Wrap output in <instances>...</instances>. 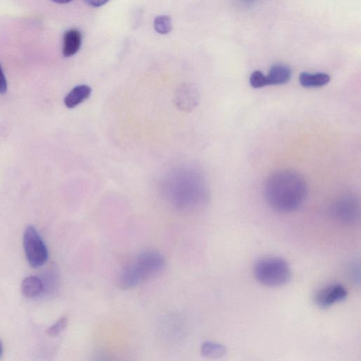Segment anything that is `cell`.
Returning a JSON list of instances; mask_svg holds the SVG:
<instances>
[{
    "mask_svg": "<svg viewBox=\"0 0 361 361\" xmlns=\"http://www.w3.org/2000/svg\"><path fill=\"white\" fill-rule=\"evenodd\" d=\"M264 196L269 206L276 211L291 212L303 204L307 196L306 183L297 172L279 170L267 179Z\"/></svg>",
    "mask_w": 361,
    "mask_h": 361,
    "instance_id": "6da1fadb",
    "label": "cell"
},
{
    "mask_svg": "<svg viewBox=\"0 0 361 361\" xmlns=\"http://www.w3.org/2000/svg\"><path fill=\"white\" fill-rule=\"evenodd\" d=\"M165 265V258L159 252L147 250L140 253L135 261L121 271L118 285L122 289L135 287L142 281L157 274Z\"/></svg>",
    "mask_w": 361,
    "mask_h": 361,
    "instance_id": "7a4b0ae2",
    "label": "cell"
},
{
    "mask_svg": "<svg viewBox=\"0 0 361 361\" xmlns=\"http://www.w3.org/2000/svg\"><path fill=\"white\" fill-rule=\"evenodd\" d=\"M256 279L268 287H280L288 283L291 278V269L282 258L268 257L259 259L254 266Z\"/></svg>",
    "mask_w": 361,
    "mask_h": 361,
    "instance_id": "3957f363",
    "label": "cell"
},
{
    "mask_svg": "<svg viewBox=\"0 0 361 361\" xmlns=\"http://www.w3.org/2000/svg\"><path fill=\"white\" fill-rule=\"evenodd\" d=\"M23 245L27 261L32 268L42 267L48 259V250L35 226L26 227L23 237Z\"/></svg>",
    "mask_w": 361,
    "mask_h": 361,
    "instance_id": "277c9868",
    "label": "cell"
},
{
    "mask_svg": "<svg viewBox=\"0 0 361 361\" xmlns=\"http://www.w3.org/2000/svg\"><path fill=\"white\" fill-rule=\"evenodd\" d=\"M331 212L338 222L345 225H353L360 219V202L353 195H343L333 204Z\"/></svg>",
    "mask_w": 361,
    "mask_h": 361,
    "instance_id": "5b68a950",
    "label": "cell"
},
{
    "mask_svg": "<svg viewBox=\"0 0 361 361\" xmlns=\"http://www.w3.org/2000/svg\"><path fill=\"white\" fill-rule=\"evenodd\" d=\"M347 295V290L343 285L332 283L318 290L314 295V301L319 307L326 309L343 301Z\"/></svg>",
    "mask_w": 361,
    "mask_h": 361,
    "instance_id": "8992f818",
    "label": "cell"
},
{
    "mask_svg": "<svg viewBox=\"0 0 361 361\" xmlns=\"http://www.w3.org/2000/svg\"><path fill=\"white\" fill-rule=\"evenodd\" d=\"M292 75L289 66L282 63L273 65L267 75L268 85H283L288 82Z\"/></svg>",
    "mask_w": 361,
    "mask_h": 361,
    "instance_id": "52a82bcc",
    "label": "cell"
},
{
    "mask_svg": "<svg viewBox=\"0 0 361 361\" xmlns=\"http://www.w3.org/2000/svg\"><path fill=\"white\" fill-rule=\"evenodd\" d=\"M82 42V35L77 29L67 30L63 35V55L70 57L78 52Z\"/></svg>",
    "mask_w": 361,
    "mask_h": 361,
    "instance_id": "ba28073f",
    "label": "cell"
},
{
    "mask_svg": "<svg viewBox=\"0 0 361 361\" xmlns=\"http://www.w3.org/2000/svg\"><path fill=\"white\" fill-rule=\"evenodd\" d=\"M91 92L92 90L88 85H77L65 97L64 104L68 108H74L85 100L87 99L90 97Z\"/></svg>",
    "mask_w": 361,
    "mask_h": 361,
    "instance_id": "9c48e42d",
    "label": "cell"
},
{
    "mask_svg": "<svg viewBox=\"0 0 361 361\" xmlns=\"http://www.w3.org/2000/svg\"><path fill=\"white\" fill-rule=\"evenodd\" d=\"M330 80V75L326 73H310L302 72L299 75L300 84L301 86L306 88L324 86Z\"/></svg>",
    "mask_w": 361,
    "mask_h": 361,
    "instance_id": "30bf717a",
    "label": "cell"
},
{
    "mask_svg": "<svg viewBox=\"0 0 361 361\" xmlns=\"http://www.w3.org/2000/svg\"><path fill=\"white\" fill-rule=\"evenodd\" d=\"M44 290L43 283L36 276L25 278L21 283L23 295L27 298H35L41 295Z\"/></svg>",
    "mask_w": 361,
    "mask_h": 361,
    "instance_id": "8fae6325",
    "label": "cell"
},
{
    "mask_svg": "<svg viewBox=\"0 0 361 361\" xmlns=\"http://www.w3.org/2000/svg\"><path fill=\"white\" fill-rule=\"evenodd\" d=\"M201 355L207 358H219L226 353V348L220 343L207 341L202 343L200 348Z\"/></svg>",
    "mask_w": 361,
    "mask_h": 361,
    "instance_id": "7c38bea8",
    "label": "cell"
},
{
    "mask_svg": "<svg viewBox=\"0 0 361 361\" xmlns=\"http://www.w3.org/2000/svg\"><path fill=\"white\" fill-rule=\"evenodd\" d=\"M185 92L186 94V96L183 93V92L181 90H179L178 94H177V103H178V105H182L183 103H185L184 106V109H189L190 107H193L194 105L197 104V94L196 92V90L192 88L188 87H184Z\"/></svg>",
    "mask_w": 361,
    "mask_h": 361,
    "instance_id": "4fadbf2b",
    "label": "cell"
},
{
    "mask_svg": "<svg viewBox=\"0 0 361 361\" xmlns=\"http://www.w3.org/2000/svg\"><path fill=\"white\" fill-rule=\"evenodd\" d=\"M154 27L159 34H168L172 30L171 17L166 15L157 16L154 21Z\"/></svg>",
    "mask_w": 361,
    "mask_h": 361,
    "instance_id": "5bb4252c",
    "label": "cell"
},
{
    "mask_svg": "<svg viewBox=\"0 0 361 361\" xmlns=\"http://www.w3.org/2000/svg\"><path fill=\"white\" fill-rule=\"evenodd\" d=\"M68 324L66 317H61L54 324L48 328L47 332L51 337H56L64 331Z\"/></svg>",
    "mask_w": 361,
    "mask_h": 361,
    "instance_id": "9a60e30c",
    "label": "cell"
},
{
    "mask_svg": "<svg viewBox=\"0 0 361 361\" xmlns=\"http://www.w3.org/2000/svg\"><path fill=\"white\" fill-rule=\"evenodd\" d=\"M250 83L253 88H260L268 85L267 75L259 71H255L250 75Z\"/></svg>",
    "mask_w": 361,
    "mask_h": 361,
    "instance_id": "2e32d148",
    "label": "cell"
},
{
    "mask_svg": "<svg viewBox=\"0 0 361 361\" xmlns=\"http://www.w3.org/2000/svg\"><path fill=\"white\" fill-rule=\"evenodd\" d=\"M7 90V82L5 75L0 66V94H4Z\"/></svg>",
    "mask_w": 361,
    "mask_h": 361,
    "instance_id": "e0dca14e",
    "label": "cell"
},
{
    "mask_svg": "<svg viewBox=\"0 0 361 361\" xmlns=\"http://www.w3.org/2000/svg\"><path fill=\"white\" fill-rule=\"evenodd\" d=\"M85 2L94 7H99L106 4L109 0H84Z\"/></svg>",
    "mask_w": 361,
    "mask_h": 361,
    "instance_id": "ac0fdd59",
    "label": "cell"
},
{
    "mask_svg": "<svg viewBox=\"0 0 361 361\" xmlns=\"http://www.w3.org/2000/svg\"><path fill=\"white\" fill-rule=\"evenodd\" d=\"M51 1L54 2L58 3V4H66V3L71 1L72 0H51Z\"/></svg>",
    "mask_w": 361,
    "mask_h": 361,
    "instance_id": "d6986e66",
    "label": "cell"
},
{
    "mask_svg": "<svg viewBox=\"0 0 361 361\" xmlns=\"http://www.w3.org/2000/svg\"><path fill=\"white\" fill-rule=\"evenodd\" d=\"M3 345H2V343L0 340V357H1V355H3Z\"/></svg>",
    "mask_w": 361,
    "mask_h": 361,
    "instance_id": "ffe728a7",
    "label": "cell"
}]
</instances>
